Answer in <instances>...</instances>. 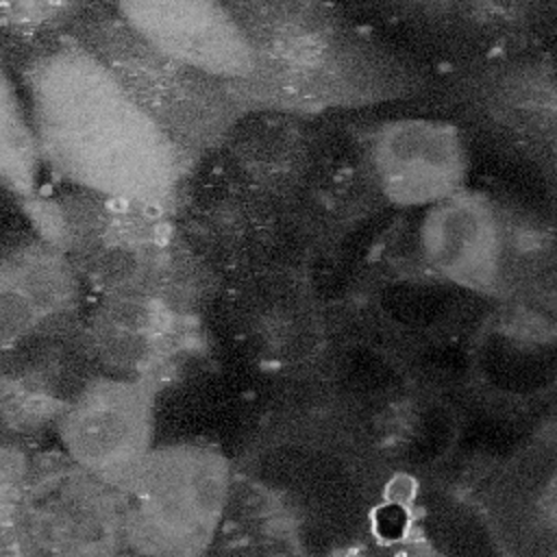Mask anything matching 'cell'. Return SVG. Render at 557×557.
Listing matches in <instances>:
<instances>
[{"label": "cell", "mask_w": 557, "mask_h": 557, "mask_svg": "<svg viewBox=\"0 0 557 557\" xmlns=\"http://www.w3.org/2000/svg\"><path fill=\"white\" fill-rule=\"evenodd\" d=\"M98 352L111 363L109 374L157 385V372L178 355L185 337L181 318L157 300L122 302L98 324Z\"/></svg>", "instance_id": "8"}, {"label": "cell", "mask_w": 557, "mask_h": 557, "mask_svg": "<svg viewBox=\"0 0 557 557\" xmlns=\"http://www.w3.org/2000/svg\"><path fill=\"white\" fill-rule=\"evenodd\" d=\"M157 385L98 374L87 379L57 418L70 463L120 492L154 448Z\"/></svg>", "instance_id": "3"}, {"label": "cell", "mask_w": 557, "mask_h": 557, "mask_svg": "<svg viewBox=\"0 0 557 557\" xmlns=\"http://www.w3.org/2000/svg\"><path fill=\"white\" fill-rule=\"evenodd\" d=\"M115 557H133V555H126V553H122V555H115Z\"/></svg>", "instance_id": "12"}, {"label": "cell", "mask_w": 557, "mask_h": 557, "mask_svg": "<svg viewBox=\"0 0 557 557\" xmlns=\"http://www.w3.org/2000/svg\"><path fill=\"white\" fill-rule=\"evenodd\" d=\"M30 102L39 154L70 181L137 202L170 191L176 176L172 139L91 52L65 48L39 59Z\"/></svg>", "instance_id": "1"}, {"label": "cell", "mask_w": 557, "mask_h": 557, "mask_svg": "<svg viewBox=\"0 0 557 557\" xmlns=\"http://www.w3.org/2000/svg\"><path fill=\"white\" fill-rule=\"evenodd\" d=\"M128 26L152 52L189 70L220 78H250L261 72L244 22L215 2H126Z\"/></svg>", "instance_id": "6"}, {"label": "cell", "mask_w": 557, "mask_h": 557, "mask_svg": "<svg viewBox=\"0 0 557 557\" xmlns=\"http://www.w3.org/2000/svg\"><path fill=\"white\" fill-rule=\"evenodd\" d=\"M30 476L26 455L0 442V557H30L22 535V500Z\"/></svg>", "instance_id": "11"}, {"label": "cell", "mask_w": 557, "mask_h": 557, "mask_svg": "<svg viewBox=\"0 0 557 557\" xmlns=\"http://www.w3.org/2000/svg\"><path fill=\"white\" fill-rule=\"evenodd\" d=\"M370 163L383 196L400 207H433L466 187L468 152L459 131L442 120L400 117L381 124Z\"/></svg>", "instance_id": "7"}, {"label": "cell", "mask_w": 557, "mask_h": 557, "mask_svg": "<svg viewBox=\"0 0 557 557\" xmlns=\"http://www.w3.org/2000/svg\"><path fill=\"white\" fill-rule=\"evenodd\" d=\"M39 148L17 94L0 67V176L15 187L28 189L37 174Z\"/></svg>", "instance_id": "10"}, {"label": "cell", "mask_w": 557, "mask_h": 557, "mask_svg": "<svg viewBox=\"0 0 557 557\" xmlns=\"http://www.w3.org/2000/svg\"><path fill=\"white\" fill-rule=\"evenodd\" d=\"M513 244L500 209L468 187L429 207L418 228L420 252L435 274L481 294L505 283Z\"/></svg>", "instance_id": "5"}, {"label": "cell", "mask_w": 557, "mask_h": 557, "mask_svg": "<svg viewBox=\"0 0 557 557\" xmlns=\"http://www.w3.org/2000/svg\"><path fill=\"white\" fill-rule=\"evenodd\" d=\"M231 466L198 442L154 446L117 492L124 553L133 557H207L231 505Z\"/></svg>", "instance_id": "2"}, {"label": "cell", "mask_w": 557, "mask_h": 557, "mask_svg": "<svg viewBox=\"0 0 557 557\" xmlns=\"http://www.w3.org/2000/svg\"><path fill=\"white\" fill-rule=\"evenodd\" d=\"M30 557H115L124 553L120 494L74 463L30 470L22 500Z\"/></svg>", "instance_id": "4"}, {"label": "cell", "mask_w": 557, "mask_h": 557, "mask_svg": "<svg viewBox=\"0 0 557 557\" xmlns=\"http://www.w3.org/2000/svg\"><path fill=\"white\" fill-rule=\"evenodd\" d=\"M70 298V283L59 268L24 259L0 270V350L17 346Z\"/></svg>", "instance_id": "9"}]
</instances>
